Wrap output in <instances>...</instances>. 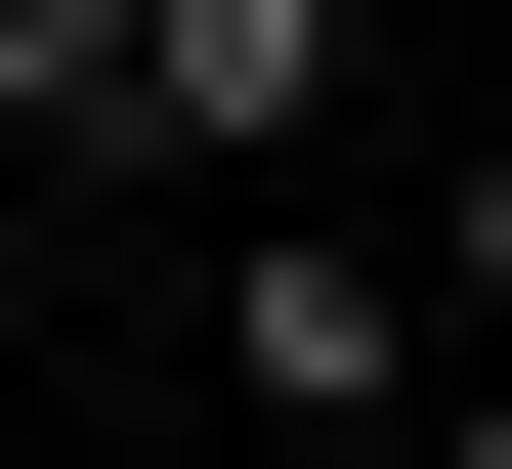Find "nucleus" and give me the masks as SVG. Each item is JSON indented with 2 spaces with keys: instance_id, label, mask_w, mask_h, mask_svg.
I'll return each mask as SVG.
<instances>
[{
  "instance_id": "nucleus-3",
  "label": "nucleus",
  "mask_w": 512,
  "mask_h": 469,
  "mask_svg": "<svg viewBox=\"0 0 512 469\" xmlns=\"http://www.w3.org/2000/svg\"><path fill=\"white\" fill-rule=\"evenodd\" d=\"M171 86V0H0V128H128Z\"/></svg>"
},
{
  "instance_id": "nucleus-1",
  "label": "nucleus",
  "mask_w": 512,
  "mask_h": 469,
  "mask_svg": "<svg viewBox=\"0 0 512 469\" xmlns=\"http://www.w3.org/2000/svg\"><path fill=\"white\" fill-rule=\"evenodd\" d=\"M214 384H256L299 469H384V427H427V299H384V214H214Z\"/></svg>"
},
{
  "instance_id": "nucleus-4",
  "label": "nucleus",
  "mask_w": 512,
  "mask_h": 469,
  "mask_svg": "<svg viewBox=\"0 0 512 469\" xmlns=\"http://www.w3.org/2000/svg\"><path fill=\"white\" fill-rule=\"evenodd\" d=\"M427 299H470V342H512V128H470V171H427Z\"/></svg>"
},
{
  "instance_id": "nucleus-2",
  "label": "nucleus",
  "mask_w": 512,
  "mask_h": 469,
  "mask_svg": "<svg viewBox=\"0 0 512 469\" xmlns=\"http://www.w3.org/2000/svg\"><path fill=\"white\" fill-rule=\"evenodd\" d=\"M342 86H384L342 0H171V86H128V128H171V171H256V214H299V171H342Z\"/></svg>"
}]
</instances>
